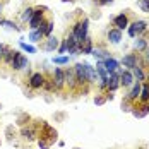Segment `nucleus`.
I'll return each mask as SVG.
<instances>
[{"label": "nucleus", "instance_id": "nucleus-1", "mask_svg": "<svg viewBox=\"0 0 149 149\" xmlns=\"http://www.w3.org/2000/svg\"><path fill=\"white\" fill-rule=\"evenodd\" d=\"M88 29H89V19H88V17L77 21L74 26H72V31H70V33L74 34V38L77 40V45H79L82 40L88 38Z\"/></svg>", "mask_w": 149, "mask_h": 149}, {"label": "nucleus", "instance_id": "nucleus-2", "mask_svg": "<svg viewBox=\"0 0 149 149\" xmlns=\"http://www.w3.org/2000/svg\"><path fill=\"white\" fill-rule=\"evenodd\" d=\"M10 69L15 70V72L28 70V69H29V60H28V57H24V55L19 52V53H17V57L10 62Z\"/></svg>", "mask_w": 149, "mask_h": 149}, {"label": "nucleus", "instance_id": "nucleus-3", "mask_svg": "<svg viewBox=\"0 0 149 149\" xmlns=\"http://www.w3.org/2000/svg\"><path fill=\"white\" fill-rule=\"evenodd\" d=\"M43 21H45V7H34V14L29 21V29H38Z\"/></svg>", "mask_w": 149, "mask_h": 149}, {"label": "nucleus", "instance_id": "nucleus-4", "mask_svg": "<svg viewBox=\"0 0 149 149\" xmlns=\"http://www.w3.org/2000/svg\"><path fill=\"white\" fill-rule=\"evenodd\" d=\"M40 139H45L50 144H53L57 141V130L53 127H50L48 123H41V134H40Z\"/></svg>", "mask_w": 149, "mask_h": 149}, {"label": "nucleus", "instance_id": "nucleus-5", "mask_svg": "<svg viewBox=\"0 0 149 149\" xmlns=\"http://www.w3.org/2000/svg\"><path fill=\"white\" fill-rule=\"evenodd\" d=\"M146 31H148V22L146 21H135L132 24H129V34L132 38H135L141 33H146Z\"/></svg>", "mask_w": 149, "mask_h": 149}, {"label": "nucleus", "instance_id": "nucleus-6", "mask_svg": "<svg viewBox=\"0 0 149 149\" xmlns=\"http://www.w3.org/2000/svg\"><path fill=\"white\" fill-rule=\"evenodd\" d=\"M45 75L41 74V72H34V74L29 77V88L31 89H41L43 86H45Z\"/></svg>", "mask_w": 149, "mask_h": 149}, {"label": "nucleus", "instance_id": "nucleus-7", "mask_svg": "<svg viewBox=\"0 0 149 149\" xmlns=\"http://www.w3.org/2000/svg\"><path fill=\"white\" fill-rule=\"evenodd\" d=\"M65 70V86L69 88L70 91H77V79H75V74H74V69L69 67V69H63Z\"/></svg>", "mask_w": 149, "mask_h": 149}, {"label": "nucleus", "instance_id": "nucleus-8", "mask_svg": "<svg viewBox=\"0 0 149 149\" xmlns=\"http://www.w3.org/2000/svg\"><path fill=\"white\" fill-rule=\"evenodd\" d=\"M120 88V70L108 75V84H106V93H115Z\"/></svg>", "mask_w": 149, "mask_h": 149}, {"label": "nucleus", "instance_id": "nucleus-9", "mask_svg": "<svg viewBox=\"0 0 149 149\" xmlns=\"http://www.w3.org/2000/svg\"><path fill=\"white\" fill-rule=\"evenodd\" d=\"M53 81H55L57 91L63 89L65 88V70L60 69V67H55V70H53Z\"/></svg>", "mask_w": 149, "mask_h": 149}, {"label": "nucleus", "instance_id": "nucleus-10", "mask_svg": "<svg viewBox=\"0 0 149 149\" xmlns=\"http://www.w3.org/2000/svg\"><path fill=\"white\" fill-rule=\"evenodd\" d=\"M122 65L127 67V70L135 69V67L139 65V57H137V53H127V55H123V58H122Z\"/></svg>", "mask_w": 149, "mask_h": 149}, {"label": "nucleus", "instance_id": "nucleus-11", "mask_svg": "<svg viewBox=\"0 0 149 149\" xmlns=\"http://www.w3.org/2000/svg\"><path fill=\"white\" fill-rule=\"evenodd\" d=\"M130 113L134 115L135 118H142L149 113V103H141V104H134V108L130 110Z\"/></svg>", "mask_w": 149, "mask_h": 149}, {"label": "nucleus", "instance_id": "nucleus-12", "mask_svg": "<svg viewBox=\"0 0 149 149\" xmlns=\"http://www.w3.org/2000/svg\"><path fill=\"white\" fill-rule=\"evenodd\" d=\"M36 135H40V134H38V130H36L33 125H24V127L21 129V137H22L24 141H34Z\"/></svg>", "mask_w": 149, "mask_h": 149}, {"label": "nucleus", "instance_id": "nucleus-13", "mask_svg": "<svg viewBox=\"0 0 149 149\" xmlns=\"http://www.w3.org/2000/svg\"><path fill=\"white\" fill-rule=\"evenodd\" d=\"M134 82H135V79H134V75H132L130 70H120V86L130 88Z\"/></svg>", "mask_w": 149, "mask_h": 149}, {"label": "nucleus", "instance_id": "nucleus-14", "mask_svg": "<svg viewBox=\"0 0 149 149\" xmlns=\"http://www.w3.org/2000/svg\"><path fill=\"white\" fill-rule=\"evenodd\" d=\"M141 89H142V82H137L135 81L134 84H132V89H130V93L125 96L129 101H132V103H135V101H139V96H141Z\"/></svg>", "mask_w": 149, "mask_h": 149}, {"label": "nucleus", "instance_id": "nucleus-15", "mask_svg": "<svg viewBox=\"0 0 149 149\" xmlns=\"http://www.w3.org/2000/svg\"><path fill=\"white\" fill-rule=\"evenodd\" d=\"M103 65H104V69H106V72H108V75L113 74V72H118V70H120V62H117L113 57L103 60Z\"/></svg>", "mask_w": 149, "mask_h": 149}, {"label": "nucleus", "instance_id": "nucleus-16", "mask_svg": "<svg viewBox=\"0 0 149 149\" xmlns=\"http://www.w3.org/2000/svg\"><path fill=\"white\" fill-rule=\"evenodd\" d=\"M84 67H86V77H88V82H89V84H96V82L100 81L98 72H96V67H93V65H89V63H84Z\"/></svg>", "mask_w": 149, "mask_h": 149}, {"label": "nucleus", "instance_id": "nucleus-17", "mask_svg": "<svg viewBox=\"0 0 149 149\" xmlns=\"http://www.w3.org/2000/svg\"><path fill=\"white\" fill-rule=\"evenodd\" d=\"M113 24L117 26V29H125V28H129V15L127 14H120L117 15L115 19H113Z\"/></svg>", "mask_w": 149, "mask_h": 149}, {"label": "nucleus", "instance_id": "nucleus-18", "mask_svg": "<svg viewBox=\"0 0 149 149\" xmlns=\"http://www.w3.org/2000/svg\"><path fill=\"white\" fill-rule=\"evenodd\" d=\"M120 40H122V31L117 29V28H111L108 31V41L113 43V45H118Z\"/></svg>", "mask_w": 149, "mask_h": 149}, {"label": "nucleus", "instance_id": "nucleus-19", "mask_svg": "<svg viewBox=\"0 0 149 149\" xmlns=\"http://www.w3.org/2000/svg\"><path fill=\"white\" fill-rule=\"evenodd\" d=\"M79 48H81V53H93V40H91L89 36L86 38V40H82L81 43H79Z\"/></svg>", "mask_w": 149, "mask_h": 149}, {"label": "nucleus", "instance_id": "nucleus-20", "mask_svg": "<svg viewBox=\"0 0 149 149\" xmlns=\"http://www.w3.org/2000/svg\"><path fill=\"white\" fill-rule=\"evenodd\" d=\"M130 72H132V75H134V79L137 81V82H144V81H146V70H144L142 67L137 65V67L132 69Z\"/></svg>", "mask_w": 149, "mask_h": 149}, {"label": "nucleus", "instance_id": "nucleus-21", "mask_svg": "<svg viewBox=\"0 0 149 149\" xmlns=\"http://www.w3.org/2000/svg\"><path fill=\"white\" fill-rule=\"evenodd\" d=\"M45 50H46V52H55V50H58V40H57L55 36H50V38H46Z\"/></svg>", "mask_w": 149, "mask_h": 149}, {"label": "nucleus", "instance_id": "nucleus-22", "mask_svg": "<svg viewBox=\"0 0 149 149\" xmlns=\"http://www.w3.org/2000/svg\"><path fill=\"white\" fill-rule=\"evenodd\" d=\"M148 48V38L142 36V38H137L134 41V50L135 52H144Z\"/></svg>", "mask_w": 149, "mask_h": 149}, {"label": "nucleus", "instance_id": "nucleus-23", "mask_svg": "<svg viewBox=\"0 0 149 149\" xmlns=\"http://www.w3.org/2000/svg\"><path fill=\"white\" fill-rule=\"evenodd\" d=\"M93 55L100 60V62H103V60L110 58V53H108L104 48H93Z\"/></svg>", "mask_w": 149, "mask_h": 149}, {"label": "nucleus", "instance_id": "nucleus-24", "mask_svg": "<svg viewBox=\"0 0 149 149\" xmlns=\"http://www.w3.org/2000/svg\"><path fill=\"white\" fill-rule=\"evenodd\" d=\"M141 103H149V84L142 82V89H141V96H139Z\"/></svg>", "mask_w": 149, "mask_h": 149}, {"label": "nucleus", "instance_id": "nucleus-25", "mask_svg": "<svg viewBox=\"0 0 149 149\" xmlns=\"http://www.w3.org/2000/svg\"><path fill=\"white\" fill-rule=\"evenodd\" d=\"M43 38H45V34H43V31H40V29H33L29 33V41H33V43H38Z\"/></svg>", "mask_w": 149, "mask_h": 149}, {"label": "nucleus", "instance_id": "nucleus-26", "mask_svg": "<svg viewBox=\"0 0 149 149\" xmlns=\"http://www.w3.org/2000/svg\"><path fill=\"white\" fill-rule=\"evenodd\" d=\"M96 72H98V77H100V79H108V72H106V69H104L103 62H98V65H96Z\"/></svg>", "mask_w": 149, "mask_h": 149}, {"label": "nucleus", "instance_id": "nucleus-27", "mask_svg": "<svg viewBox=\"0 0 149 149\" xmlns=\"http://www.w3.org/2000/svg\"><path fill=\"white\" fill-rule=\"evenodd\" d=\"M33 14H34V9H33V7H28V9L21 14V21H22V22H29Z\"/></svg>", "mask_w": 149, "mask_h": 149}, {"label": "nucleus", "instance_id": "nucleus-28", "mask_svg": "<svg viewBox=\"0 0 149 149\" xmlns=\"http://www.w3.org/2000/svg\"><path fill=\"white\" fill-rule=\"evenodd\" d=\"M17 53H19L17 50H12V48H9V52H7V55H5L3 62H5L7 65H10V62H12V60H14L15 57H17Z\"/></svg>", "mask_w": 149, "mask_h": 149}, {"label": "nucleus", "instance_id": "nucleus-29", "mask_svg": "<svg viewBox=\"0 0 149 149\" xmlns=\"http://www.w3.org/2000/svg\"><path fill=\"white\" fill-rule=\"evenodd\" d=\"M0 26H5L7 29H15V31H19L21 28L19 26H15L12 21H7V19H0Z\"/></svg>", "mask_w": 149, "mask_h": 149}, {"label": "nucleus", "instance_id": "nucleus-30", "mask_svg": "<svg viewBox=\"0 0 149 149\" xmlns=\"http://www.w3.org/2000/svg\"><path fill=\"white\" fill-rule=\"evenodd\" d=\"M69 60L70 58L67 55H60V57H53V63H57V65H67Z\"/></svg>", "mask_w": 149, "mask_h": 149}, {"label": "nucleus", "instance_id": "nucleus-31", "mask_svg": "<svg viewBox=\"0 0 149 149\" xmlns=\"http://www.w3.org/2000/svg\"><path fill=\"white\" fill-rule=\"evenodd\" d=\"M19 46H21V50H24V52H28V53H36V46L28 45V43H24V41H21Z\"/></svg>", "mask_w": 149, "mask_h": 149}, {"label": "nucleus", "instance_id": "nucleus-32", "mask_svg": "<svg viewBox=\"0 0 149 149\" xmlns=\"http://www.w3.org/2000/svg\"><path fill=\"white\" fill-rule=\"evenodd\" d=\"M52 31H53V21H52V19H48V21H46V26H45V36H46V38H50V36H52Z\"/></svg>", "mask_w": 149, "mask_h": 149}, {"label": "nucleus", "instance_id": "nucleus-33", "mask_svg": "<svg viewBox=\"0 0 149 149\" xmlns=\"http://www.w3.org/2000/svg\"><path fill=\"white\" fill-rule=\"evenodd\" d=\"M137 7L142 9L144 12H149V0H139L137 2Z\"/></svg>", "mask_w": 149, "mask_h": 149}, {"label": "nucleus", "instance_id": "nucleus-34", "mask_svg": "<svg viewBox=\"0 0 149 149\" xmlns=\"http://www.w3.org/2000/svg\"><path fill=\"white\" fill-rule=\"evenodd\" d=\"M7 52H9V46H7V45H0V62L5 58Z\"/></svg>", "mask_w": 149, "mask_h": 149}, {"label": "nucleus", "instance_id": "nucleus-35", "mask_svg": "<svg viewBox=\"0 0 149 149\" xmlns=\"http://www.w3.org/2000/svg\"><path fill=\"white\" fill-rule=\"evenodd\" d=\"M38 144H40V148L41 149H48L52 144L48 142V141H45V139H38Z\"/></svg>", "mask_w": 149, "mask_h": 149}, {"label": "nucleus", "instance_id": "nucleus-36", "mask_svg": "<svg viewBox=\"0 0 149 149\" xmlns=\"http://www.w3.org/2000/svg\"><path fill=\"white\" fill-rule=\"evenodd\" d=\"M104 101H106V96H101V94L94 98V104H103Z\"/></svg>", "mask_w": 149, "mask_h": 149}, {"label": "nucleus", "instance_id": "nucleus-37", "mask_svg": "<svg viewBox=\"0 0 149 149\" xmlns=\"http://www.w3.org/2000/svg\"><path fill=\"white\" fill-rule=\"evenodd\" d=\"M113 0H98V3L100 5H108V3H111Z\"/></svg>", "mask_w": 149, "mask_h": 149}, {"label": "nucleus", "instance_id": "nucleus-38", "mask_svg": "<svg viewBox=\"0 0 149 149\" xmlns=\"http://www.w3.org/2000/svg\"><path fill=\"white\" fill-rule=\"evenodd\" d=\"M144 82H148L149 84V74H146V81H144Z\"/></svg>", "mask_w": 149, "mask_h": 149}, {"label": "nucleus", "instance_id": "nucleus-39", "mask_svg": "<svg viewBox=\"0 0 149 149\" xmlns=\"http://www.w3.org/2000/svg\"><path fill=\"white\" fill-rule=\"evenodd\" d=\"M0 12H2V2H0Z\"/></svg>", "mask_w": 149, "mask_h": 149}]
</instances>
